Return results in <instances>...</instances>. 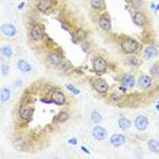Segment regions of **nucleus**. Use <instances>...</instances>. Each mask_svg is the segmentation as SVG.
Wrapping results in <instances>:
<instances>
[{
    "instance_id": "0eeeda50",
    "label": "nucleus",
    "mask_w": 159,
    "mask_h": 159,
    "mask_svg": "<svg viewBox=\"0 0 159 159\" xmlns=\"http://www.w3.org/2000/svg\"><path fill=\"white\" fill-rule=\"evenodd\" d=\"M56 4V0H37L35 8L42 14H49Z\"/></svg>"
},
{
    "instance_id": "79ce46f5",
    "label": "nucleus",
    "mask_w": 159,
    "mask_h": 159,
    "mask_svg": "<svg viewBox=\"0 0 159 159\" xmlns=\"http://www.w3.org/2000/svg\"><path fill=\"white\" fill-rule=\"evenodd\" d=\"M158 10H159V4H158V6H157V11H158Z\"/></svg>"
},
{
    "instance_id": "f03ea898",
    "label": "nucleus",
    "mask_w": 159,
    "mask_h": 159,
    "mask_svg": "<svg viewBox=\"0 0 159 159\" xmlns=\"http://www.w3.org/2000/svg\"><path fill=\"white\" fill-rule=\"evenodd\" d=\"M33 114H34V107L31 105L27 103H20L19 109H18V116L25 124H29L33 120Z\"/></svg>"
},
{
    "instance_id": "aec40b11",
    "label": "nucleus",
    "mask_w": 159,
    "mask_h": 159,
    "mask_svg": "<svg viewBox=\"0 0 159 159\" xmlns=\"http://www.w3.org/2000/svg\"><path fill=\"white\" fill-rule=\"evenodd\" d=\"M90 7L94 11H105L106 10L105 0H90Z\"/></svg>"
},
{
    "instance_id": "412c9836",
    "label": "nucleus",
    "mask_w": 159,
    "mask_h": 159,
    "mask_svg": "<svg viewBox=\"0 0 159 159\" xmlns=\"http://www.w3.org/2000/svg\"><path fill=\"white\" fill-rule=\"evenodd\" d=\"M132 126V121L128 117H120L118 118V128L121 131H129Z\"/></svg>"
},
{
    "instance_id": "58836bf2",
    "label": "nucleus",
    "mask_w": 159,
    "mask_h": 159,
    "mask_svg": "<svg viewBox=\"0 0 159 159\" xmlns=\"http://www.w3.org/2000/svg\"><path fill=\"white\" fill-rule=\"evenodd\" d=\"M151 8H152L154 11H157V4H154V3H151Z\"/></svg>"
},
{
    "instance_id": "a878e982",
    "label": "nucleus",
    "mask_w": 159,
    "mask_h": 159,
    "mask_svg": "<svg viewBox=\"0 0 159 159\" xmlns=\"http://www.w3.org/2000/svg\"><path fill=\"white\" fill-rule=\"evenodd\" d=\"M2 55L4 57H7V59H11L14 56V50L10 45H3L2 46Z\"/></svg>"
},
{
    "instance_id": "a19ab883",
    "label": "nucleus",
    "mask_w": 159,
    "mask_h": 159,
    "mask_svg": "<svg viewBox=\"0 0 159 159\" xmlns=\"http://www.w3.org/2000/svg\"><path fill=\"white\" fill-rule=\"evenodd\" d=\"M157 110L159 111V101H158V103H157Z\"/></svg>"
},
{
    "instance_id": "4468645a",
    "label": "nucleus",
    "mask_w": 159,
    "mask_h": 159,
    "mask_svg": "<svg viewBox=\"0 0 159 159\" xmlns=\"http://www.w3.org/2000/svg\"><path fill=\"white\" fill-rule=\"evenodd\" d=\"M159 55V52H158V48L155 46L154 44H150V45H147L146 48L143 49V57L146 60H152L155 59Z\"/></svg>"
},
{
    "instance_id": "dca6fc26",
    "label": "nucleus",
    "mask_w": 159,
    "mask_h": 159,
    "mask_svg": "<svg viewBox=\"0 0 159 159\" xmlns=\"http://www.w3.org/2000/svg\"><path fill=\"white\" fill-rule=\"evenodd\" d=\"M137 86H139V89H142V90L150 89L151 86H152V78H151L150 75H146V74L140 75L139 79H137Z\"/></svg>"
},
{
    "instance_id": "f257e3e1",
    "label": "nucleus",
    "mask_w": 159,
    "mask_h": 159,
    "mask_svg": "<svg viewBox=\"0 0 159 159\" xmlns=\"http://www.w3.org/2000/svg\"><path fill=\"white\" fill-rule=\"evenodd\" d=\"M120 48L124 55H136L139 50H142V45L131 37H122L120 41Z\"/></svg>"
},
{
    "instance_id": "20e7f679",
    "label": "nucleus",
    "mask_w": 159,
    "mask_h": 159,
    "mask_svg": "<svg viewBox=\"0 0 159 159\" xmlns=\"http://www.w3.org/2000/svg\"><path fill=\"white\" fill-rule=\"evenodd\" d=\"M63 60H64V56L60 50H52L46 56V63L53 68H59V66L63 63Z\"/></svg>"
},
{
    "instance_id": "4be33fe9",
    "label": "nucleus",
    "mask_w": 159,
    "mask_h": 159,
    "mask_svg": "<svg viewBox=\"0 0 159 159\" xmlns=\"http://www.w3.org/2000/svg\"><path fill=\"white\" fill-rule=\"evenodd\" d=\"M16 67H18V70H19L20 72H23V74H27V72H30V71H31L30 63H29V61H26V60H23V59L18 60Z\"/></svg>"
},
{
    "instance_id": "bb28decb",
    "label": "nucleus",
    "mask_w": 159,
    "mask_h": 159,
    "mask_svg": "<svg viewBox=\"0 0 159 159\" xmlns=\"http://www.w3.org/2000/svg\"><path fill=\"white\" fill-rule=\"evenodd\" d=\"M90 118H91V121L94 122V124H101V122H102V120H103L102 114H101L99 111H97V110L91 111V116H90Z\"/></svg>"
},
{
    "instance_id": "7ed1b4c3",
    "label": "nucleus",
    "mask_w": 159,
    "mask_h": 159,
    "mask_svg": "<svg viewBox=\"0 0 159 159\" xmlns=\"http://www.w3.org/2000/svg\"><path fill=\"white\" fill-rule=\"evenodd\" d=\"M30 37L34 42H42L46 38V33H45V27L41 23H35L30 27Z\"/></svg>"
},
{
    "instance_id": "ddd939ff",
    "label": "nucleus",
    "mask_w": 159,
    "mask_h": 159,
    "mask_svg": "<svg viewBox=\"0 0 159 159\" xmlns=\"http://www.w3.org/2000/svg\"><path fill=\"white\" fill-rule=\"evenodd\" d=\"M91 136L95 140L102 142V140H105L107 137V131L103 128V126H101L99 124H95V126H94L93 131H91Z\"/></svg>"
},
{
    "instance_id": "f8f14e48",
    "label": "nucleus",
    "mask_w": 159,
    "mask_h": 159,
    "mask_svg": "<svg viewBox=\"0 0 159 159\" xmlns=\"http://www.w3.org/2000/svg\"><path fill=\"white\" fill-rule=\"evenodd\" d=\"M71 34H72V44H82L87 38V31L84 29H75Z\"/></svg>"
},
{
    "instance_id": "9d476101",
    "label": "nucleus",
    "mask_w": 159,
    "mask_h": 159,
    "mask_svg": "<svg viewBox=\"0 0 159 159\" xmlns=\"http://www.w3.org/2000/svg\"><path fill=\"white\" fill-rule=\"evenodd\" d=\"M98 25L99 27L102 29L103 31H106V33H109L111 31V19H110V15L107 12H103L102 15L98 18Z\"/></svg>"
},
{
    "instance_id": "c85d7f7f",
    "label": "nucleus",
    "mask_w": 159,
    "mask_h": 159,
    "mask_svg": "<svg viewBox=\"0 0 159 159\" xmlns=\"http://www.w3.org/2000/svg\"><path fill=\"white\" fill-rule=\"evenodd\" d=\"M109 99H110V102H113V103H120L121 102V99H122V94L121 93H113V94H110V97H109Z\"/></svg>"
},
{
    "instance_id": "a211bd4d",
    "label": "nucleus",
    "mask_w": 159,
    "mask_h": 159,
    "mask_svg": "<svg viewBox=\"0 0 159 159\" xmlns=\"http://www.w3.org/2000/svg\"><path fill=\"white\" fill-rule=\"evenodd\" d=\"M109 142L113 147H121L122 144L126 142V137L124 135H121V133H114V135L110 136Z\"/></svg>"
},
{
    "instance_id": "72a5a7b5",
    "label": "nucleus",
    "mask_w": 159,
    "mask_h": 159,
    "mask_svg": "<svg viewBox=\"0 0 159 159\" xmlns=\"http://www.w3.org/2000/svg\"><path fill=\"white\" fill-rule=\"evenodd\" d=\"M80 46H82V50H83V52H89V49H90L89 41H83L82 44H80Z\"/></svg>"
},
{
    "instance_id": "393cba45",
    "label": "nucleus",
    "mask_w": 159,
    "mask_h": 159,
    "mask_svg": "<svg viewBox=\"0 0 159 159\" xmlns=\"http://www.w3.org/2000/svg\"><path fill=\"white\" fill-rule=\"evenodd\" d=\"M10 98H11V90L8 87H3L2 91H0V101L7 102V101H10Z\"/></svg>"
},
{
    "instance_id": "c9c22d12",
    "label": "nucleus",
    "mask_w": 159,
    "mask_h": 159,
    "mask_svg": "<svg viewBox=\"0 0 159 159\" xmlns=\"http://www.w3.org/2000/svg\"><path fill=\"white\" fill-rule=\"evenodd\" d=\"M42 102H44V103H53L50 97H49V98H42Z\"/></svg>"
},
{
    "instance_id": "2f4dec72",
    "label": "nucleus",
    "mask_w": 159,
    "mask_h": 159,
    "mask_svg": "<svg viewBox=\"0 0 159 159\" xmlns=\"http://www.w3.org/2000/svg\"><path fill=\"white\" fill-rule=\"evenodd\" d=\"M0 71H2V75L3 76H7V75L10 74V66L4 61H2V64H0Z\"/></svg>"
},
{
    "instance_id": "473e14b6",
    "label": "nucleus",
    "mask_w": 159,
    "mask_h": 159,
    "mask_svg": "<svg viewBox=\"0 0 159 159\" xmlns=\"http://www.w3.org/2000/svg\"><path fill=\"white\" fill-rule=\"evenodd\" d=\"M66 87H67V90H70V91H71L72 94H74V95H79V94H80V90L76 89L75 86H72L71 83H67Z\"/></svg>"
},
{
    "instance_id": "1a4fd4ad",
    "label": "nucleus",
    "mask_w": 159,
    "mask_h": 159,
    "mask_svg": "<svg viewBox=\"0 0 159 159\" xmlns=\"http://www.w3.org/2000/svg\"><path fill=\"white\" fill-rule=\"evenodd\" d=\"M93 87L97 93L99 94H106L109 91V84H107V82L105 80L102 78H97L93 80Z\"/></svg>"
},
{
    "instance_id": "ea45409f",
    "label": "nucleus",
    "mask_w": 159,
    "mask_h": 159,
    "mask_svg": "<svg viewBox=\"0 0 159 159\" xmlns=\"http://www.w3.org/2000/svg\"><path fill=\"white\" fill-rule=\"evenodd\" d=\"M20 84H22V80H20V82H19V80H18V82H16V84H15V86H18V87H19V86H20Z\"/></svg>"
},
{
    "instance_id": "39448f33",
    "label": "nucleus",
    "mask_w": 159,
    "mask_h": 159,
    "mask_svg": "<svg viewBox=\"0 0 159 159\" xmlns=\"http://www.w3.org/2000/svg\"><path fill=\"white\" fill-rule=\"evenodd\" d=\"M93 71L97 75H103L107 71V61L102 56H95L93 59Z\"/></svg>"
},
{
    "instance_id": "423d86ee",
    "label": "nucleus",
    "mask_w": 159,
    "mask_h": 159,
    "mask_svg": "<svg viewBox=\"0 0 159 159\" xmlns=\"http://www.w3.org/2000/svg\"><path fill=\"white\" fill-rule=\"evenodd\" d=\"M49 97L52 98V102L55 105H59V106H61V105H66L67 103V95L63 91H60L59 89H52V90H50V91H49Z\"/></svg>"
},
{
    "instance_id": "6ab92c4d",
    "label": "nucleus",
    "mask_w": 159,
    "mask_h": 159,
    "mask_svg": "<svg viewBox=\"0 0 159 159\" xmlns=\"http://www.w3.org/2000/svg\"><path fill=\"white\" fill-rule=\"evenodd\" d=\"M125 63H126V66H129V67L137 68V67H140L142 61H140V59H139V57H137L136 55H126Z\"/></svg>"
},
{
    "instance_id": "f704fd0d",
    "label": "nucleus",
    "mask_w": 159,
    "mask_h": 159,
    "mask_svg": "<svg viewBox=\"0 0 159 159\" xmlns=\"http://www.w3.org/2000/svg\"><path fill=\"white\" fill-rule=\"evenodd\" d=\"M68 144H71V146H76V144H78V139H76V137H72V139L68 140Z\"/></svg>"
},
{
    "instance_id": "cd10ccee",
    "label": "nucleus",
    "mask_w": 159,
    "mask_h": 159,
    "mask_svg": "<svg viewBox=\"0 0 159 159\" xmlns=\"http://www.w3.org/2000/svg\"><path fill=\"white\" fill-rule=\"evenodd\" d=\"M131 8H133L135 11H139V10L143 8V0H128Z\"/></svg>"
},
{
    "instance_id": "f3484780",
    "label": "nucleus",
    "mask_w": 159,
    "mask_h": 159,
    "mask_svg": "<svg viewBox=\"0 0 159 159\" xmlns=\"http://www.w3.org/2000/svg\"><path fill=\"white\" fill-rule=\"evenodd\" d=\"M2 33H3V35H6V37L12 38V37H15V35H16L18 30H16V27L14 26V25H11V23H4L2 26Z\"/></svg>"
},
{
    "instance_id": "6e6552de",
    "label": "nucleus",
    "mask_w": 159,
    "mask_h": 159,
    "mask_svg": "<svg viewBox=\"0 0 159 159\" xmlns=\"http://www.w3.org/2000/svg\"><path fill=\"white\" fill-rule=\"evenodd\" d=\"M132 20H133V23H135L136 26H139V27H144V26H147L148 25V18H147L146 14L142 11V10L133 12Z\"/></svg>"
},
{
    "instance_id": "e433bc0d",
    "label": "nucleus",
    "mask_w": 159,
    "mask_h": 159,
    "mask_svg": "<svg viewBox=\"0 0 159 159\" xmlns=\"http://www.w3.org/2000/svg\"><path fill=\"white\" fill-rule=\"evenodd\" d=\"M80 150L83 151V152H86V154H90V151H89V150H87V148H86L84 146H82V148H80Z\"/></svg>"
},
{
    "instance_id": "4c0bfd02",
    "label": "nucleus",
    "mask_w": 159,
    "mask_h": 159,
    "mask_svg": "<svg viewBox=\"0 0 159 159\" xmlns=\"http://www.w3.org/2000/svg\"><path fill=\"white\" fill-rule=\"evenodd\" d=\"M23 7H25V3L22 2V3H19V4H18V10H22Z\"/></svg>"
},
{
    "instance_id": "c756f323",
    "label": "nucleus",
    "mask_w": 159,
    "mask_h": 159,
    "mask_svg": "<svg viewBox=\"0 0 159 159\" xmlns=\"http://www.w3.org/2000/svg\"><path fill=\"white\" fill-rule=\"evenodd\" d=\"M59 68H60V70H63L64 72H68V71H71V70H72V64H71L68 60L64 59V60H63V63H61L60 66H59Z\"/></svg>"
},
{
    "instance_id": "5701e85b",
    "label": "nucleus",
    "mask_w": 159,
    "mask_h": 159,
    "mask_svg": "<svg viewBox=\"0 0 159 159\" xmlns=\"http://www.w3.org/2000/svg\"><path fill=\"white\" fill-rule=\"evenodd\" d=\"M68 120H70V113L68 111H60L59 114L53 117V124H61V122H66Z\"/></svg>"
},
{
    "instance_id": "9b49d317",
    "label": "nucleus",
    "mask_w": 159,
    "mask_h": 159,
    "mask_svg": "<svg viewBox=\"0 0 159 159\" xmlns=\"http://www.w3.org/2000/svg\"><path fill=\"white\" fill-rule=\"evenodd\" d=\"M120 83L124 89H133L136 84V79L132 74H122L120 78Z\"/></svg>"
},
{
    "instance_id": "2eb2a0df",
    "label": "nucleus",
    "mask_w": 159,
    "mask_h": 159,
    "mask_svg": "<svg viewBox=\"0 0 159 159\" xmlns=\"http://www.w3.org/2000/svg\"><path fill=\"white\" fill-rule=\"evenodd\" d=\"M133 124H135V128L139 132H144L148 128V118L146 117V116L140 114V116H137V117L135 118Z\"/></svg>"
},
{
    "instance_id": "b1692460",
    "label": "nucleus",
    "mask_w": 159,
    "mask_h": 159,
    "mask_svg": "<svg viewBox=\"0 0 159 159\" xmlns=\"http://www.w3.org/2000/svg\"><path fill=\"white\" fill-rule=\"evenodd\" d=\"M147 146H148V148H150L151 152L159 154V142L157 139H150L148 140V143H147Z\"/></svg>"
},
{
    "instance_id": "7c9ffc66",
    "label": "nucleus",
    "mask_w": 159,
    "mask_h": 159,
    "mask_svg": "<svg viewBox=\"0 0 159 159\" xmlns=\"http://www.w3.org/2000/svg\"><path fill=\"white\" fill-rule=\"evenodd\" d=\"M150 74L152 75V76H159V61H157V63H154L152 66H151Z\"/></svg>"
}]
</instances>
